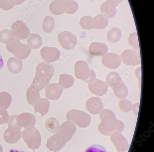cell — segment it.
Wrapping results in <instances>:
<instances>
[{"label":"cell","instance_id":"cell-33","mask_svg":"<svg viewBox=\"0 0 154 152\" xmlns=\"http://www.w3.org/2000/svg\"><path fill=\"white\" fill-rule=\"evenodd\" d=\"M9 120V115L7 109L0 107V124H6Z\"/></svg>","mask_w":154,"mask_h":152},{"label":"cell","instance_id":"cell-10","mask_svg":"<svg viewBox=\"0 0 154 152\" xmlns=\"http://www.w3.org/2000/svg\"><path fill=\"white\" fill-rule=\"evenodd\" d=\"M63 92V88L59 84H51L45 88V97L49 100H57L60 98Z\"/></svg>","mask_w":154,"mask_h":152},{"label":"cell","instance_id":"cell-14","mask_svg":"<svg viewBox=\"0 0 154 152\" xmlns=\"http://www.w3.org/2000/svg\"><path fill=\"white\" fill-rule=\"evenodd\" d=\"M17 124L19 126H23L26 128L33 126L36 122V119L33 114L31 113H23L18 116L17 117Z\"/></svg>","mask_w":154,"mask_h":152},{"label":"cell","instance_id":"cell-24","mask_svg":"<svg viewBox=\"0 0 154 152\" xmlns=\"http://www.w3.org/2000/svg\"><path fill=\"white\" fill-rule=\"evenodd\" d=\"M12 102V97L9 93L6 91L0 92V107L8 109Z\"/></svg>","mask_w":154,"mask_h":152},{"label":"cell","instance_id":"cell-21","mask_svg":"<svg viewBox=\"0 0 154 152\" xmlns=\"http://www.w3.org/2000/svg\"><path fill=\"white\" fill-rule=\"evenodd\" d=\"M115 96L119 99H125L128 96L129 90L124 83L112 88Z\"/></svg>","mask_w":154,"mask_h":152},{"label":"cell","instance_id":"cell-12","mask_svg":"<svg viewBox=\"0 0 154 152\" xmlns=\"http://www.w3.org/2000/svg\"><path fill=\"white\" fill-rule=\"evenodd\" d=\"M117 5L118 4L112 0H107L100 6V10L102 14L107 18L114 17L117 13Z\"/></svg>","mask_w":154,"mask_h":152},{"label":"cell","instance_id":"cell-26","mask_svg":"<svg viewBox=\"0 0 154 152\" xmlns=\"http://www.w3.org/2000/svg\"><path fill=\"white\" fill-rule=\"evenodd\" d=\"M22 44H21L20 40L14 38L9 44H6V48L8 51L14 54L20 51L22 48Z\"/></svg>","mask_w":154,"mask_h":152},{"label":"cell","instance_id":"cell-9","mask_svg":"<svg viewBox=\"0 0 154 152\" xmlns=\"http://www.w3.org/2000/svg\"><path fill=\"white\" fill-rule=\"evenodd\" d=\"M121 63V57L116 53H106L102 57V64L109 69H117L120 66Z\"/></svg>","mask_w":154,"mask_h":152},{"label":"cell","instance_id":"cell-31","mask_svg":"<svg viewBox=\"0 0 154 152\" xmlns=\"http://www.w3.org/2000/svg\"><path fill=\"white\" fill-rule=\"evenodd\" d=\"M119 106L120 109L124 112L130 111L133 107V105L130 101L125 98L120 100Z\"/></svg>","mask_w":154,"mask_h":152},{"label":"cell","instance_id":"cell-29","mask_svg":"<svg viewBox=\"0 0 154 152\" xmlns=\"http://www.w3.org/2000/svg\"><path fill=\"white\" fill-rule=\"evenodd\" d=\"M93 18L91 16H85L81 18L80 25L83 29L90 30L93 29Z\"/></svg>","mask_w":154,"mask_h":152},{"label":"cell","instance_id":"cell-1","mask_svg":"<svg viewBox=\"0 0 154 152\" xmlns=\"http://www.w3.org/2000/svg\"><path fill=\"white\" fill-rule=\"evenodd\" d=\"M55 73V68L50 63L42 62L36 67V74L31 86L41 91L48 86Z\"/></svg>","mask_w":154,"mask_h":152},{"label":"cell","instance_id":"cell-11","mask_svg":"<svg viewBox=\"0 0 154 152\" xmlns=\"http://www.w3.org/2000/svg\"><path fill=\"white\" fill-rule=\"evenodd\" d=\"M86 109L92 114H98L103 109V103L99 97H92L86 103Z\"/></svg>","mask_w":154,"mask_h":152},{"label":"cell","instance_id":"cell-15","mask_svg":"<svg viewBox=\"0 0 154 152\" xmlns=\"http://www.w3.org/2000/svg\"><path fill=\"white\" fill-rule=\"evenodd\" d=\"M7 67L8 70L13 74H18L22 71L23 63L22 60L15 57H12L7 61Z\"/></svg>","mask_w":154,"mask_h":152},{"label":"cell","instance_id":"cell-32","mask_svg":"<svg viewBox=\"0 0 154 152\" xmlns=\"http://www.w3.org/2000/svg\"><path fill=\"white\" fill-rule=\"evenodd\" d=\"M15 6L13 0H0V8L3 10H11Z\"/></svg>","mask_w":154,"mask_h":152},{"label":"cell","instance_id":"cell-5","mask_svg":"<svg viewBox=\"0 0 154 152\" xmlns=\"http://www.w3.org/2000/svg\"><path fill=\"white\" fill-rule=\"evenodd\" d=\"M58 40L61 46L65 50L74 49L77 43L76 36L69 31H63L59 33Z\"/></svg>","mask_w":154,"mask_h":152},{"label":"cell","instance_id":"cell-6","mask_svg":"<svg viewBox=\"0 0 154 152\" xmlns=\"http://www.w3.org/2000/svg\"><path fill=\"white\" fill-rule=\"evenodd\" d=\"M121 58L123 63L126 65L137 66L141 64L140 52L137 50H125L121 54Z\"/></svg>","mask_w":154,"mask_h":152},{"label":"cell","instance_id":"cell-23","mask_svg":"<svg viewBox=\"0 0 154 152\" xmlns=\"http://www.w3.org/2000/svg\"><path fill=\"white\" fill-rule=\"evenodd\" d=\"M122 32L120 29L117 27H113L107 33V40L110 43H116L120 40Z\"/></svg>","mask_w":154,"mask_h":152},{"label":"cell","instance_id":"cell-36","mask_svg":"<svg viewBox=\"0 0 154 152\" xmlns=\"http://www.w3.org/2000/svg\"><path fill=\"white\" fill-rule=\"evenodd\" d=\"M15 5H19L22 4L26 1V0H13Z\"/></svg>","mask_w":154,"mask_h":152},{"label":"cell","instance_id":"cell-20","mask_svg":"<svg viewBox=\"0 0 154 152\" xmlns=\"http://www.w3.org/2000/svg\"><path fill=\"white\" fill-rule=\"evenodd\" d=\"M122 78L119 74L116 72H111L107 75L106 83L111 88L123 83Z\"/></svg>","mask_w":154,"mask_h":152},{"label":"cell","instance_id":"cell-22","mask_svg":"<svg viewBox=\"0 0 154 152\" xmlns=\"http://www.w3.org/2000/svg\"><path fill=\"white\" fill-rule=\"evenodd\" d=\"M75 79L73 76L69 74H63L59 76L58 84L63 89L70 88L74 84Z\"/></svg>","mask_w":154,"mask_h":152},{"label":"cell","instance_id":"cell-7","mask_svg":"<svg viewBox=\"0 0 154 152\" xmlns=\"http://www.w3.org/2000/svg\"><path fill=\"white\" fill-rule=\"evenodd\" d=\"M41 57L44 62L50 63L59 59L61 55L60 51L55 47L45 46L40 51Z\"/></svg>","mask_w":154,"mask_h":152},{"label":"cell","instance_id":"cell-38","mask_svg":"<svg viewBox=\"0 0 154 152\" xmlns=\"http://www.w3.org/2000/svg\"><path fill=\"white\" fill-rule=\"evenodd\" d=\"M113 2H115V3H117L118 5L119 3H121V2L123 1V0H112Z\"/></svg>","mask_w":154,"mask_h":152},{"label":"cell","instance_id":"cell-3","mask_svg":"<svg viewBox=\"0 0 154 152\" xmlns=\"http://www.w3.org/2000/svg\"><path fill=\"white\" fill-rule=\"evenodd\" d=\"M74 68L75 77L78 79L88 83H91L96 79L95 72L89 68L88 64L85 61H77Z\"/></svg>","mask_w":154,"mask_h":152},{"label":"cell","instance_id":"cell-35","mask_svg":"<svg viewBox=\"0 0 154 152\" xmlns=\"http://www.w3.org/2000/svg\"><path fill=\"white\" fill-rule=\"evenodd\" d=\"M141 67H140L137 69L136 71H135V73H136V75L137 78H138L139 80V87H141L140 85H141Z\"/></svg>","mask_w":154,"mask_h":152},{"label":"cell","instance_id":"cell-4","mask_svg":"<svg viewBox=\"0 0 154 152\" xmlns=\"http://www.w3.org/2000/svg\"><path fill=\"white\" fill-rule=\"evenodd\" d=\"M11 31L14 38L20 40L28 39L31 34L30 29L22 21H15L12 25Z\"/></svg>","mask_w":154,"mask_h":152},{"label":"cell","instance_id":"cell-39","mask_svg":"<svg viewBox=\"0 0 154 152\" xmlns=\"http://www.w3.org/2000/svg\"><path fill=\"white\" fill-rule=\"evenodd\" d=\"M9 152H25L24 151H20L18 150H15V149H11L9 150Z\"/></svg>","mask_w":154,"mask_h":152},{"label":"cell","instance_id":"cell-34","mask_svg":"<svg viewBox=\"0 0 154 152\" xmlns=\"http://www.w3.org/2000/svg\"><path fill=\"white\" fill-rule=\"evenodd\" d=\"M85 152H107V151L104 147L95 144L88 147Z\"/></svg>","mask_w":154,"mask_h":152},{"label":"cell","instance_id":"cell-28","mask_svg":"<svg viewBox=\"0 0 154 152\" xmlns=\"http://www.w3.org/2000/svg\"><path fill=\"white\" fill-rule=\"evenodd\" d=\"M14 39L11 30L5 29L0 32V41L5 44L10 43Z\"/></svg>","mask_w":154,"mask_h":152},{"label":"cell","instance_id":"cell-30","mask_svg":"<svg viewBox=\"0 0 154 152\" xmlns=\"http://www.w3.org/2000/svg\"><path fill=\"white\" fill-rule=\"evenodd\" d=\"M128 42L129 45L131 46L133 49L139 51V45L137 33L134 32L130 35L128 39Z\"/></svg>","mask_w":154,"mask_h":152},{"label":"cell","instance_id":"cell-13","mask_svg":"<svg viewBox=\"0 0 154 152\" xmlns=\"http://www.w3.org/2000/svg\"><path fill=\"white\" fill-rule=\"evenodd\" d=\"M89 53L96 56H104L108 52V49L105 43L93 42L88 48Z\"/></svg>","mask_w":154,"mask_h":152},{"label":"cell","instance_id":"cell-19","mask_svg":"<svg viewBox=\"0 0 154 152\" xmlns=\"http://www.w3.org/2000/svg\"><path fill=\"white\" fill-rule=\"evenodd\" d=\"M27 45L31 49H38L43 44L42 38L39 34L32 33L27 39Z\"/></svg>","mask_w":154,"mask_h":152},{"label":"cell","instance_id":"cell-2","mask_svg":"<svg viewBox=\"0 0 154 152\" xmlns=\"http://www.w3.org/2000/svg\"><path fill=\"white\" fill-rule=\"evenodd\" d=\"M78 8V3L74 0H54L49 7L51 13L57 15L64 13L73 14L76 13Z\"/></svg>","mask_w":154,"mask_h":152},{"label":"cell","instance_id":"cell-37","mask_svg":"<svg viewBox=\"0 0 154 152\" xmlns=\"http://www.w3.org/2000/svg\"><path fill=\"white\" fill-rule=\"evenodd\" d=\"M3 64H4V61H3V59H2V56L0 54V70L3 67Z\"/></svg>","mask_w":154,"mask_h":152},{"label":"cell","instance_id":"cell-18","mask_svg":"<svg viewBox=\"0 0 154 152\" xmlns=\"http://www.w3.org/2000/svg\"><path fill=\"white\" fill-rule=\"evenodd\" d=\"M108 19L102 14H100L93 18V26L96 29H105L108 24Z\"/></svg>","mask_w":154,"mask_h":152},{"label":"cell","instance_id":"cell-25","mask_svg":"<svg viewBox=\"0 0 154 152\" xmlns=\"http://www.w3.org/2000/svg\"><path fill=\"white\" fill-rule=\"evenodd\" d=\"M55 26V21L53 17L47 16L44 18L43 22V31L46 33L52 32Z\"/></svg>","mask_w":154,"mask_h":152},{"label":"cell","instance_id":"cell-16","mask_svg":"<svg viewBox=\"0 0 154 152\" xmlns=\"http://www.w3.org/2000/svg\"><path fill=\"white\" fill-rule=\"evenodd\" d=\"M50 106V101L46 98H41L33 105L35 113H40L41 116L45 115L48 113Z\"/></svg>","mask_w":154,"mask_h":152},{"label":"cell","instance_id":"cell-17","mask_svg":"<svg viewBox=\"0 0 154 152\" xmlns=\"http://www.w3.org/2000/svg\"><path fill=\"white\" fill-rule=\"evenodd\" d=\"M26 97L27 102L32 106L41 98L39 91L31 86H30L26 91Z\"/></svg>","mask_w":154,"mask_h":152},{"label":"cell","instance_id":"cell-27","mask_svg":"<svg viewBox=\"0 0 154 152\" xmlns=\"http://www.w3.org/2000/svg\"><path fill=\"white\" fill-rule=\"evenodd\" d=\"M31 48L27 44H22V48L20 51L14 55L16 58L23 60L29 57L31 53Z\"/></svg>","mask_w":154,"mask_h":152},{"label":"cell","instance_id":"cell-8","mask_svg":"<svg viewBox=\"0 0 154 152\" xmlns=\"http://www.w3.org/2000/svg\"><path fill=\"white\" fill-rule=\"evenodd\" d=\"M88 89L91 93L97 96L101 97L106 94L108 86L106 82L96 79L91 83H88Z\"/></svg>","mask_w":154,"mask_h":152}]
</instances>
